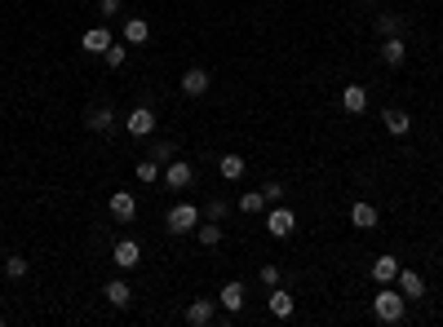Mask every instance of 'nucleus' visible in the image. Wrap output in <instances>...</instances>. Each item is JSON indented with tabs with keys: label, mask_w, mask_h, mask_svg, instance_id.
I'll list each match as a JSON object with an SVG mask.
<instances>
[{
	"label": "nucleus",
	"mask_w": 443,
	"mask_h": 327,
	"mask_svg": "<svg viewBox=\"0 0 443 327\" xmlns=\"http://www.w3.org/2000/svg\"><path fill=\"white\" fill-rule=\"evenodd\" d=\"M373 314L381 323H403V314H408V296L399 292V287H381L373 296Z\"/></svg>",
	"instance_id": "obj_1"
},
{
	"label": "nucleus",
	"mask_w": 443,
	"mask_h": 327,
	"mask_svg": "<svg viewBox=\"0 0 443 327\" xmlns=\"http://www.w3.org/2000/svg\"><path fill=\"white\" fill-rule=\"evenodd\" d=\"M200 217L204 212H200L195 203H173L169 217H164V230H169V235H191V230L200 226Z\"/></svg>",
	"instance_id": "obj_2"
},
{
	"label": "nucleus",
	"mask_w": 443,
	"mask_h": 327,
	"mask_svg": "<svg viewBox=\"0 0 443 327\" xmlns=\"http://www.w3.org/2000/svg\"><path fill=\"white\" fill-rule=\"evenodd\" d=\"M266 230H271V239H289L293 230H297V217H293V208L275 203V208L266 212Z\"/></svg>",
	"instance_id": "obj_3"
},
{
	"label": "nucleus",
	"mask_w": 443,
	"mask_h": 327,
	"mask_svg": "<svg viewBox=\"0 0 443 327\" xmlns=\"http://www.w3.org/2000/svg\"><path fill=\"white\" fill-rule=\"evenodd\" d=\"M191 181H195V168H191L186 160H169V168H164V186H169V190H186Z\"/></svg>",
	"instance_id": "obj_4"
},
{
	"label": "nucleus",
	"mask_w": 443,
	"mask_h": 327,
	"mask_svg": "<svg viewBox=\"0 0 443 327\" xmlns=\"http://www.w3.org/2000/svg\"><path fill=\"white\" fill-rule=\"evenodd\" d=\"M124 128L134 133V137H151V133H155V115H151V106H134V111L124 115Z\"/></svg>",
	"instance_id": "obj_5"
},
{
	"label": "nucleus",
	"mask_w": 443,
	"mask_h": 327,
	"mask_svg": "<svg viewBox=\"0 0 443 327\" xmlns=\"http://www.w3.org/2000/svg\"><path fill=\"white\" fill-rule=\"evenodd\" d=\"M213 319H218V301L200 296V301H191V305H186V323L191 327H209Z\"/></svg>",
	"instance_id": "obj_6"
},
{
	"label": "nucleus",
	"mask_w": 443,
	"mask_h": 327,
	"mask_svg": "<svg viewBox=\"0 0 443 327\" xmlns=\"http://www.w3.org/2000/svg\"><path fill=\"white\" fill-rule=\"evenodd\" d=\"M341 111L346 115H364L368 111V89L364 84H346L341 89Z\"/></svg>",
	"instance_id": "obj_7"
},
{
	"label": "nucleus",
	"mask_w": 443,
	"mask_h": 327,
	"mask_svg": "<svg viewBox=\"0 0 443 327\" xmlns=\"http://www.w3.org/2000/svg\"><path fill=\"white\" fill-rule=\"evenodd\" d=\"M111 44H115V40H111V31H106V27H89L85 35H80V49H85V53H98V58L111 49Z\"/></svg>",
	"instance_id": "obj_8"
},
{
	"label": "nucleus",
	"mask_w": 443,
	"mask_h": 327,
	"mask_svg": "<svg viewBox=\"0 0 443 327\" xmlns=\"http://www.w3.org/2000/svg\"><path fill=\"white\" fill-rule=\"evenodd\" d=\"M182 93H186V98H204V93H209V71L204 67L182 71Z\"/></svg>",
	"instance_id": "obj_9"
},
{
	"label": "nucleus",
	"mask_w": 443,
	"mask_h": 327,
	"mask_svg": "<svg viewBox=\"0 0 443 327\" xmlns=\"http://www.w3.org/2000/svg\"><path fill=\"white\" fill-rule=\"evenodd\" d=\"M111 217H115V221H134V217H138V199L129 195V190H115V195H111Z\"/></svg>",
	"instance_id": "obj_10"
},
{
	"label": "nucleus",
	"mask_w": 443,
	"mask_h": 327,
	"mask_svg": "<svg viewBox=\"0 0 443 327\" xmlns=\"http://www.w3.org/2000/svg\"><path fill=\"white\" fill-rule=\"evenodd\" d=\"M138 261H142L138 239H120V244H115V265H120V270H134Z\"/></svg>",
	"instance_id": "obj_11"
},
{
	"label": "nucleus",
	"mask_w": 443,
	"mask_h": 327,
	"mask_svg": "<svg viewBox=\"0 0 443 327\" xmlns=\"http://www.w3.org/2000/svg\"><path fill=\"white\" fill-rule=\"evenodd\" d=\"M244 296H248L244 283H239V278H231V283L222 287V310H226V314H239V310H244Z\"/></svg>",
	"instance_id": "obj_12"
},
{
	"label": "nucleus",
	"mask_w": 443,
	"mask_h": 327,
	"mask_svg": "<svg viewBox=\"0 0 443 327\" xmlns=\"http://www.w3.org/2000/svg\"><path fill=\"white\" fill-rule=\"evenodd\" d=\"M399 292L408 296V301H417V296H426V278L417 274V270H399Z\"/></svg>",
	"instance_id": "obj_13"
},
{
	"label": "nucleus",
	"mask_w": 443,
	"mask_h": 327,
	"mask_svg": "<svg viewBox=\"0 0 443 327\" xmlns=\"http://www.w3.org/2000/svg\"><path fill=\"white\" fill-rule=\"evenodd\" d=\"M403 58H408L403 40H399V35H386V44H381V62H386V67H403Z\"/></svg>",
	"instance_id": "obj_14"
},
{
	"label": "nucleus",
	"mask_w": 443,
	"mask_h": 327,
	"mask_svg": "<svg viewBox=\"0 0 443 327\" xmlns=\"http://www.w3.org/2000/svg\"><path fill=\"white\" fill-rule=\"evenodd\" d=\"M351 221H355L359 230H377V221H381V217H377V208H373V203H364V199H359L355 208H351Z\"/></svg>",
	"instance_id": "obj_15"
},
{
	"label": "nucleus",
	"mask_w": 443,
	"mask_h": 327,
	"mask_svg": "<svg viewBox=\"0 0 443 327\" xmlns=\"http://www.w3.org/2000/svg\"><path fill=\"white\" fill-rule=\"evenodd\" d=\"M106 301H111L115 310H124L129 301H134V287H129L124 278H111V283H106Z\"/></svg>",
	"instance_id": "obj_16"
},
{
	"label": "nucleus",
	"mask_w": 443,
	"mask_h": 327,
	"mask_svg": "<svg viewBox=\"0 0 443 327\" xmlns=\"http://www.w3.org/2000/svg\"><path fill=\"white\" fill-rule=\"evenodd\" d=\"M381 119H386V133H394V137H403V133L412 128V115H408V111H394V106H390Z\"/></svg>",
	"instance_id": "obj_17"
},
{
	"label": "nucleus",
	"mask_w": 443,
	"mask_h": 327,
	"mask_svg": "<svg viewBox=\"0 0 443 327\" xmlns=\"http://www.w3.org/2000/svg\"><path fill=\"white\" fill-rule=\"evenodd\" d=\"M373 278H377V283H394V278H399V261H394V257H377L373 261Z\"/></svg>",
	"instance_id": "obj_18"
},
{
	"label": "nucleus",
	"mask_w": 443,
	"mask_h": 327,
	"mask_svg": "<svg viewBox=\"0 0 443 327\" xmlns=\"http://www.w3.org/2000/svg\"><path fill=\"white\" fill-rule=\"evenodd\" d=\"M271 314H275V319H293V292L275 287V292H271Z\"/></svg>",
	"instance_id": "obj_19"
},
{
	"label": "nucleus",
	"mask_w": 443,
	"mask_h": 327,
	"mask_svg": "<svg viewBox=\"0 0 443 327\" xmlns=\"http://www.w3.org/2000/svg\"><path fill=\"white\" fill-rule=\"evenodd\" d=\"M124 40H129V44H147V40H151L147 18H129V22H124Z\"/></svg>",
	"instance_id": "obj_20"
},
{
	"label": "nucleus",
	"mask_w": 443,
	"mask_h": 327,
	"mask_svg": "<svg viewBox=\"0 0 443 327\" xmlns=\"http://www.w3.org/2000/svg\"><path fill=\"white\" fill-rule=\"evenodd\" d=\"M218 168H222V177L226 181H239V177H244V155H222V160H218Z\"/></svg>",
	"instance_id": "obj_21"
},
{
	"label": "nucleus",
	"mask_w": 443,
	"mask_h": 327,
	"mask_svg": "<svg viewBox=\"0 0 443 327\" xmlns=\"http://www.w3.org/2000/svg\"><path fill=\"white\" fill-rule=\"evenodd\" d=\"M195 239L204 248H218L222 244V221H204V226H195Z\"/></svg>",
	"instance_id": "obj_22"
},
{
	"label": "nucleus",
	"mask_w": 443,
	"mask_h": 327,
	"mask_svg": "<svg viewBox=\"0 0 443 327\" xmlns=\"http://www.w3.org/2000/svg\"><path fill=\"white\" fill-rule=\"evenodd\" d=\"M85 124H89L93 133H106V128H111V124H115V115H111V111H106V106H93V111H89V119H85Z\"/></svg>",
	"instance_id": "obj_23"
},
{
	"label": "nucleus",
	"mask_w": 443,
	"mask_h": 327,
	"mask_svg": "<svg viewBox=\"0 0 443 327\" xmlns=\"http://www.w3.org/2000/svg\"><path fill=\"white\" fill-rule=\"evenodd\" d=\"M239 212H266V195L261 190H244L239 195Z\"/></svg>",
	"instance_id": "obj_24"
},
{
	"label": "nucleus",
	"mask_w": 443,
	"mask_h": 327,
	"mask_svg": "<svg viewBox=\"0 0 443 327\" xmlns=\"http://www.w3.org/2000/svg\"><path fill=\"white\" fill-rule=\"evenodd\" d=\"M138 181L155 186V181H160V160H142V164H138Z\"/></svg>",
	"instance_id": "obj_25"
},
{
	"label": "nucleus",
	"mask_w": 443,
	"mask_h": 327,
	"mask_svg": "<svg viewBox=\"0 0 443 327\" xmlns=\"http://www.w3.org/2000/svg\"><path fill=\"white\" fill-rule=\"evenodd\" d=\"M399 27H403V22L394 18V14H381V18H377V31H381V35H399Z\"/></svg>",
	"instance_id": "obj_26"
},
{
	"label": "nucleus",
	"mask_w": 443,
	"mask_h": 327,
	"mask_svg": "<svg viewBox=\"0 0 443 327\" xmlns=\"http://www.w3.org/2000/svg\"><path fill=\"white\" fill-rule=\"evenodd\" d=\"M200 212H204L209 221H226V203H222V199H209V203H204V208H200Z\"/></svg>",
	"instance_id": "obj_27"
},
{
	"label": "nucleus",
	"mask_w": 443,
	"mask_h": 327,
	"mask_svg": "<svg viewBox=\"0 0 443 327\" xmlns=\"http://www.w3.org/2000/svg\"><path fill=\"white\" fill-rule=\"evenodd\" d=\"M151 160H160V164H169V160H177V151H173V142H155V151H151Z\"/></svg>",
	"instance_id": "obj_28"
},
{
	"label": "nucleus",
	"mask_w": 443,
	"mask_h": 327,
	"mask_svg": "<svg viewBox=\"0 0 443 327\" xmlns=\"http://www.w3.org/2000/svg\"><path fill=\"white\" fill-rule=\"evenodd\" d=\"M102 58H106V67L115 71V67H124V58H129V49H120V44H111V49H106Z\"/></svg>",
	"instance_id": "obj_29"
},
{
	"label": "nucleus",
	"mask_w": 443,
	"mask_h": 327,
	"mask_svg": "<svg viewBox=\"0 0 443 327\" xmlns=\"http://www.w3.org/2000/svg\"><path fill=\"white\" fill-rule=\"evenodd\" d=\"M261 195H266V203H284V186H280V181H266Z\"/></svg>",
	"instance_id": "obj_30"
},
{
	"label": "nucleus",
	"mask_w": 443,
	"mask_h": 327,
	"mask_svg": "<svg viewBox=\"0 0 443 327\" xmlns=\"http://www.w3.org/2000/svg\"><path fill=\"white\" fill-rule=\"evenodd\" d=\"M5 274H9V278H22V274H27V261H22V257H9V261H5Z\"/></svg>",
	"instance_id": "obj_31"
},
{
	"label": "nucleus",
	"mask_w": 443,
	"mask_h": 327,
	"mask_svg": "<svg viewBox=\"0 0 443 327\" xmlns=\"http://www.w3.org/2000/svg\"><path fill=\"white\" fill-rule=\"evenodd\" d=\"M261 283H266V287H280V265H261Z\"/></svg>",
	"instance_id": "obj_32"
},
{
	"label": "nucleus",
	"mask_w": 443,
	"mask_h": 327,
	"mask_svg": "<svg viewBox=\"0 0 443 327\" xmlns=\"http://www.w3.org/2000/svg\"><path fill=\"white\" fill-rule=\"evenodd\" d=\"M98 9H102V14H106V18H115V14H120V0H102V5H98Z\"/></svg>",
	"instance_id": "obj_33"
}]
</instances>
